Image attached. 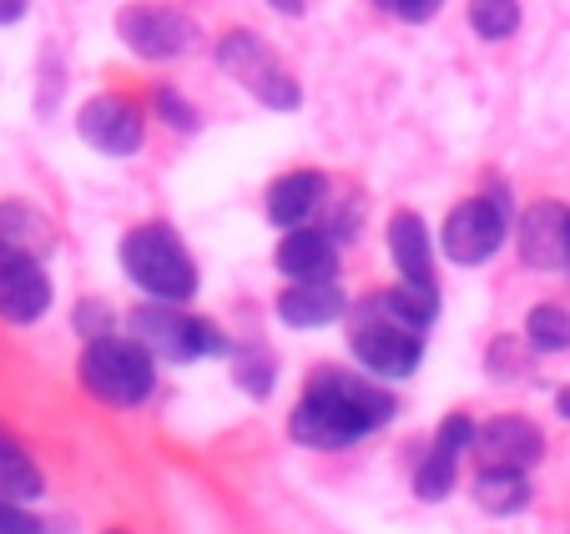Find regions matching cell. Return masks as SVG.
<instances>
[{"instance_id": "cell-11", "label": "cell", "mask_w": 570, "mask_h": 534, "mask_svg": "<svg viewBox=\"0 0 570 534\" xmlns=\"http://www.w3.org/2000/svg\"><path fill=\"white\" fill-rule=\"evenodd\" d=\"M515 243H520V263L535 273H566L570 267V207L566 202H530L515 222Z\"/></svg>"}, {"instance_id": "cell-30", "label": "cell", "mask_w": 570, "mask_h": 534, "mask_svg": "<svg viewBox=\"0 0 570 534\" xmlns=\"http://www.w3.org/2000/svg\"><path fill=\"white\" fill-rule=\"evenodd\" d=\"M26 11H31V0H0V26L26 21Z\"/></svg>"}, {"instance_id": "cell-34", "label": "cell", "mask_w": 570, "mask_h": 534, "mask_svg": "<svg viewBox=\"0 0 570 534\" xmlns=\"http://www.w3.org/2000/svg\"><path fill=\"white\" fill-rule=\"evenodd\" d=\"M566 273H570V267H566Z\"/></svg>"}, {"instance_id": "cell-2", "label": "cell", "mask_w": 570, "mask_h": 534, "mask_svg": "<svg viewBox=\"0 0 570 534\" xmlns=\"http://www.w3.org/2000/svg\"><path fill=\"white\" fill-rule=\"evenodd\" d=\"M81 388L107 408H137L157 388V358L131 333L127 338L121 333L87 338V348H81Z\"/></svg>"}, {"instance_id": "cell-7", "label": "cell", "mask_w": 570, "mask_h": 534, "mask_svg": "<svg viewBox=\"0 0 570 534\" xmlns=\"http://www.w3.org/2000/svg\"><path fill=\"white\" fill-rule=\"evenodd\" d=\"M510 237V207L500 192L464 197L440 227V247L454 267H484Z\"/></svg>"}, {"instance_id": "cell-31", "label": "cell", "mask_w": 570, "mask_h": 534, "mask_svg": "<svg viewBox=\"0 0 570 534\" xmlns=\"http://www.w3.org/2000/svg\"><path fill=\"white\" fill-rule=\"evenodd\" d=\"M268 6H273L278 16H288V21H298V16L308 11V0H268Z\"/></svg>"}, {"instance_id": "cell-5", "label": "cell", "mask_w": 570, "mask_h": 534, "mask_svg": "<svg viewBox=\"0 0 570 534\" xmlns=\"http://www.w3.org/2000/svg\"><path fill=\"white\" fill-rule=\"evenodd\" d=\"M217 66L223 76H233L253 101H263L268 111H298L303 86L293 81V71L283 66V56L263 41L258 31H227L217 41Z\"/></svg>"}, {"instance_id": "cell-19", "label": "cell", "mask_w": 570, "mask_h": 534, "mask_svg": "<svg viewBox=\"0 0 570 534\" xmlns=\"http://www.w3.org/2000/svg\"><path fill=\"white\" fill-rule=\"evenodd\" d=\"M368 308H379L384 318H394V323H404V328H430L434 318H440V288H424V283H404L399 278L394 288H384V293H374L368 298Z\"/></svg>"}, {"instance_id": "cell-4", "label": "cell", "mask_w": 570, "mask_h": 534, "mask_svg": "<svg viewBox=\"0 0 570 534\" xmlns=\"http://www.w3.org/2000/svg\"><path fill=\"white\" fill-rule=\"evenodd\" d=\"M127 333L147 343L151 358H161V364H193V358H227L233 353V338L213 318L183 313V303H141V308H131Z\"/></svg>"}, {"instance_id": "cell-12", "label": "cell", "mask_w": 570, "mask_h": 534, "mask_svg": "<svg viewBox=\"0 0 570 534\" xmlns=\"http://www.w3.org/2000/svg\"><path fill=\"white\" fill-rule=\"evenodd\" d=\"M470 454H480V464H500V469H535L546 459V434L525 414H495L474 424Z\"/></svg>"}, {"instance_id": "cell-29", "label": "cell", "mask_w": 570, "mask_h": 534, "mask_svg": "<svg viewBox=\"0 0 570 534\" xmlns=\"http://www.w3.org/2000/svg\"><path fill=\"white\" fill-rule=\"evenodd\" d=\"M440 11H444V0H394V16L399 21H410V26L434 21Z\"/></svg>"}, {"instance_id": "cell-9", "label": "cell", "mask_w": 570, "mask_h": 534, "mask_svg": "<svg viewBox=\"0 0 570 534\" xmlns=\"http://www.w3.org/2000/svg\"><path fill=\"white\" fill-rule=\"evenodd\" d=\"M76 137L87 141L101 157H137L141 141H147V117L131 97H117V91H101V97L81 101L76 111Z\"/></svg>"}, {"instance_id": "cell-22", "label": "cell", "mask_w": 570, "mask_h": 534, "mask_svg": "<svg viewBox=\"0 0 570 534\" xmlns=\"http://www.w3.org/2000/svg\"><path fill=\"white\" fill-rule=\"evenodd\" d=\"M470 31L480 41H510L520 31V0H470Z\"/></svg>"}, {"instance_id": "cell-32", "label": "cell", "mask_w": 570, "mask_h": 534, "mask_svg": "<svg viewBox=\"0 0 570 534\" xmlns=\"http://www.w3.org/2000/svg\"><path fill=\"white\" fill-rule=\"evenodd\" d=\"M556 414L570 418V388H560V394H556Z\"/></svg>"}, {"instance_id": "cell-24", "label": "cell", "mask_w": 570, "mask_h": 534, "mask_svg": "<svg viewBox=\"0 0 570 534\" xmlns=\"http://www.w3.org/2000/svg\"><path fill=\"white\" fill-rule=\"evenodd\" d=\"M233 374H237V388H248L253 398H268L273 394V358H268V348H243L233 358Z\"/></svg>"}, {"instance_id": "cell-15", "label": "cell", "mask_w": 570, "mask_h": 534, "mask_svg": "<svg viewBox=\"0 0 570 534\" xmlns=\"http://www.w3.org/2000/svg\"><path fill=\"white\" fill-rule=\"evenodd\" d=\"M278 318L288 328H328L348 313V293L338 288V278H323V283H288L278 293Z\"/></svg>"}, {"instance_id": "cell-8", "label": "cell", "mask_w": 570, "mask_h": 534, "mask_svg": "<svg viewBox=\"0 0 570 534\" xmlns=\"http://www.w3.org/2000/svg\"><path fill=\"white\" fill-rule=\"evenodd\" d=\"M117 36L131 56H141V61H177V56H187L197 46V26L187 21L183 11H173V6H151V0H141V6H121Z\"/></svg>"}, {"instance_id": "cell-35", "label": "cell", "mask_w": 570, "mask_h": 534, "mask_svg": "<svg viewBox=\"0 0 570 534\" xmlns=\"http://www.w3.org/2000/svg\"><path fill=\"white\" fill-rule=\"evenodd\" d=\"M111 534H117V530H111Z\"/></svg>"}, {"instance_id": "cell-33", "label": "cell", "mask_w": 570, "mask_h": 534, "mask_svg": "<svg viewBox=\"0 0 570 534\" xmlns=\"http://www.w3.org/2000/svg\"><path fill=\"white\" fill-rule=\"evenodd\" d=\"M374 6H379V11H394V0H374Z\"/></svg>"}, {"instance_id": "cell-25", "label": "cell", "mask_w": 570, "mask_h": 534, "mask_svg": "<svg viewBox=\"0 0 570 534\" xmlns=\"http://www.w3.org/2000/svg\"><path fill=\"white\" fill-rule=\"evenodd\" d=\"M151 111H157V121L161 127H173V131H197L203 127V117H197L193 111V101L183 97V91H173V86H157V91H151Z\"/></svg>"}, {"instance_id": "cell-26", "label": "cell", "mask_w": 570, "mask_h": 534, "mask_svg": "<svg viewBox=\"0 0 570 534\" xmlns=\"http://www.w3.org/2000/svg\"><path fill=\"white\" fill-rule=\"evenodd\" d=\"M530 353H535V348H530V338H510V333H505V338L490 343V353H484V364L495 368L500 378H525Z\"/></svg>"}, {"instance_id": "cell-21", "label": "cell", "mask_w": 570, "mask_h": 534, "mask_svg": "<svg viewBox=\"0 0 570 534\" xmlns=\"http://www.w3.org/2000/svg\"><path fill=\"white\" fill-rule=\"evenodd\" d=\"M41 494H46V479H41V469H36V459L16 438L0 434V500L31 504V500H41Z\"/></svg>"}, {"instance_id": "cell-10", "label": "cell", "mask_w": 570, "mask_h": 534, "mask_svg": "<svg viewBox=\"0 0 570 534\" xmlns=\"http://www.w3.org/2000/svg\"><path fill=\"white\" fill-rule=\"evenodd\" d=\"M51 273H46V263L36 253H26V247H11L0 243V318L16 323V328H26V323H41L46 313H51Z\"/></svg>"}, {"instance_id": "cell-23", "label": "cell", "mask_w": 570, "mask_h": 534, "mask_svg": "<svg viewBox=\"0 0 570 534\" xmlns=\"http://www.w3.org/2000/svg\"><path fill=\"white\" fill-rule=\"evenodd\" d=\"M525 338L535 353H566L570 348V313L560 303H540L525 323Z\"/></svg>"}, {"instance_id": "cell-13", "label": "cell", "mask_w": 570, "mask_h": 534, "mask_svg": "<svg viewBox=\"0 0 570 534\" xmlns=\"http://www.w3.org/2000/svg\"><path fill=\"white\" fill-rule=\"evenodd\" d=\"M470 444H474V418L470 414L444 418L440 434H434V444H430V454H424V464L414 469V494H420L424 504L450 500L454 479H460V459H464Z\"/></svg>"}, {"instance_id": "cell-6", "label": "cell", "mask_w": 570, "mask_h": 534, "mask_svg": "<svg viewBox=\"0 0 570 534\" xmlns=\"http://www.w3.org/2000/svg\"><path fill=\"white\" fill-rule=\"evenodd\" d=\"M348 353H354V364L364 374L384 378V384H399V378H410L424 358V333L420 328H404V323L384 318L379 308L358 313L354 333H348Z\"/></svg>"}, {"instance_id": "cell-1", "label": "cell", "mask_w": 570, "mask_h": 534, "mask_svg": "<svg viewBox=\"0 0 570 534\" xmlns=\"http://www.w3.org/2000/svg\"><path fill=\"white\" fill-rule=\"evenodd\" d=\"M394 394L374 384V374H344V368H313L303 398L288 414V434L303 449H344L394 418Z\"/></svg>"}, {"instance_id": "cell-3", "label": "cell", "mask_w": 570, "mask_h": 534, "mask_svg": "<svg viewBox=\"0 0 570 534\" xmlns=\"http://www.w3.org/2000/svg\"><path fill=\"white\" fill-rule=\"evenodd\" d=\"M121 267L147 298L187 303L197 293V263L167 222H141L121 237Z\"/></svg>"}, {"instance_id": "cell-18", "label": "cell", "mask_w": 570, "mask_h": 534, "mask_svg": "<svg viewBox=\"0 0 570 534\" xmlns=\"http://www.w3.org/2000/svg\"><path fill=\"white\" fill-rule=\"evenodd\" d=\"M474 504L495 520H515L530 510L535 490H530V469H500V464H480V479H474Z\"/></svg>"}, {"instance_id": "cell-17", "label": "cell", "mask_w": 570, "mask_h": 534, "mask_svg": "<svg viewBox=\"0 0 570 534\" xmlns=\"http://www.w3.org/2000/svg\"><path fill=\"white\" fill-rule=\"evenodd\" d=\"M389 257H394V273L404 283L440 288V283H434V237H430V227H424L420 212L389 217Z\"/></svg>"}, {"instance_id": "cell-27", "label": "cell", "mask_w": 570, "mask_h": 534, "mask_svg": "<svg viewBox=\"0 0 570 534\" xmlns=\"http://www.w3.org/2000/svg\"><path fill=\"white\" fill-rule=\"evenodd\" d=\"M0 534H51L41 514H31L21 500H0Z\"/></svg>"}, {"instance_id": "cell-14", "label": "cell", "mask_w": 570, "mask_h": 534, "mask_svg": "<svg viewBox=\"0 0 570 534\" xmlns=\"http://www.w3.org/2000/svg\"><path fill=\"white\" fill-rule=\"evenodd\" d=\"M278 273L288 283H323V278H338V237L328 227H288L273 253Z\"/></svg>"}, {"instance_id": "cell-16", "label": "cell", "mask_w": 570, "mask_h": 534, "mask_svg": "<svg viewBox=\"0 0 570 534\" xmlns=\"http://www.w3.org/2000/svg\"><path fill=\"white\" fill-rule=\"evenodd\" d=\"M328 202V182H323V171H313V167H298V171H283L278 182L268 187V222L273 227H303L318 207Z\"/></svg>"}, {"instance_id": "cell-28", "label": "cell", "mask_w": 570, "mask_h": 534, "mask_svg": "<svg viewBox=\"0 0 570 534\" xmlns=\"http://www.w3.org/2000/svg\"><path fill=\"white\" fill-rule=\"evenodd\" d=\"M107 323H111V313L101 308V303H81V308H76V333H81V338H101V333H111Z\"/></svg>"}, {"instance_id": "cell-20", "label": "cell", "mask_w": 570, "mask_h": 534, "mask_svg": "<svg viewBox=\"0 0 570 534\" xmlns=\"http://www.w3.org/2000/svg\"><path fill=\"white\" fill-rule=\"evenodd\" d=\"M0 243L46 257L56 247V227H51V217L31 202H0Z\"/></svg>"}]
</instances>
